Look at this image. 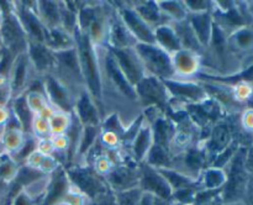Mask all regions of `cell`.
<instances>
[{
    "label": "cell",
    "instance_id": "4316f807",
    "mask_svg": "<svg viewBox=\"0 0 253 205\" xmlns=\"http://www.w3.org/2000/svg\"><path fill=\"white\" fill-rule=\"evenodd\" d=\"M175 64H177L178 69L182 71L183 73H190L197 67V59L189 52H178Z\"/></svg>",
    "mask_w": 253,
    "mask_h": 205
},
{
    "label": "cell",
    "instance_id": "ee69618b",
    "mask_svg": "<svg viewBox=\"0 0 253 205\" xmlns=\"http://www.w3.org/2000/svg\"><path fill=\"white\" fill-rule=\"evenodd\" d=\"M188 6L193 10H205L208 9V4L209 2L207 1H187Z\"/></svg>",
    "mask_w": 253,
    "mask_h": 205
},
{
    "label": "cell",
    "instance_id": "9a60e30c",
    "mask_svg": "<svg viewBox=\"0 0 253 205\" xmlns=\"http://www.w3.org/2000/svg\"><path fill=\"white\" fill-rule=\"evenodd\" d=\"M20 15V22L26 27L27 31L30 32V35H32L34 37H36L39 41H43L44 40V32L42 29L41 22L39 21L35 14H32L29 9H26L25 6H22L19 10Z\"/></svg>",
    "mask_w": 253,
    "mask_h": 205
},
{
    "label": "cell",
    "instance_id": "d6986e66",
    "mask_svg": "<svg viewBox=\"0 0 253 205\" xmlns=\"http://www.w3.org/2000/svg\"><path fill=\"white\" fill-rule=\"evenodd\" d=\"M230 141L229 128L225 125H217L214 128L211 135V140L209 142V148L211 152H221L227 146Z\"/></svg>",
    "mask_w": 253,
    "mask_h": 205
},
{
    "label": "cell",
    "instance_id": "cb8c5ba5",
    "mask_svg": "<svg viewBox=\"0 0 253 205\" xmlns=\"http://www.w3.org/2000/svg\"><path fill=\"white\" fill-rule=\"evenodd\" d=\"M56 57L63 66L67 67V68L72 69V71L74 72L81 69V64H79L78 54H77L76 49H63V51L57 52Z\"/></svg>",
    "mask_w": 253,
    "mask_h": 205
},
{
    "label": "cell",
    "instance_id": "484cf974",
    "mask_svg": "<svg viewBox=\"0 0 253 205\" xmlns=\"http://www.w3.org/2000/svg\"><path fill=\"white\" fill-rule=\"evenodd\" d=\"M40 10H41V14L43 15L44 20L48 24H56L59 21V17H61V11L58 10L56 2L53 1H42L40 2Z\"/></svg>",
    "mask_w": 253,
    "mask_h": 205
},
{
    "label": "cell",
    "instance_id": "74e56055",
    "mask_svg": "<svg viewBox=\"0 0 253 205\" xmlns=\"http://www.w3.org/2000/svg\"><path fill=\"white\" fill-rule=\"evenodd\" d=\"M205 78H210V79H214V81H221V82H236L239 79H253V66L250 69H247L246 72L241 74V76H237V77H231V78H217V77H207Z\"/></svg>",
    "mask_w": 253,
    "mask_h": 205
},
{
    "label": "cell",
    "instance_id": "8992f818",
    "mask_svg": "<svg viewBox=\"0 0 253 205\" xmlns=\"http://www.w3.org/2000/svg\"><path fill=\"white\" fill-rule=\"evenodd\" d=\"M137 91L146 104H157L160 106L166 105L165 86L156 78H143L137 84Z\"/></svg>",
    "mask_w": 253,
    "mask_h": 205
},
{
    "label": "cell",
    "instance_id": "6da1fadb",
    "mask_svg": "<svg viewBox=\"0 0 253 205\" xmlns=\"http://www.w3.org/2000/svg\"><path fill=\"white\" fill-rule=\"evenodd\" d=\"M77 42H78V49H79V64H81V69L83 71L84 77H85L86 82L90 91L95 98H101V82L100 76H99L98 66L95 62V56H94L93 47L90 44V40H89L88 35L81 34L78 32L76 36Z\"/></svg>",
    "mask_w": 253,
    "mask_h": 205
},
{
    "label": "cell",
    "instance_id": "d6a6232c",
    "mask_svg": "<svg viewBox=\"0 0 253 205\" xmlns=\"http://www.w3.org/2000/svg\"><path fill=\"white\" fill-rule=\"evenodd\" d=\"M96 136V127L95 125H86L85 130H84L83 138H82L81 142V153H84L89 147L91 146V143L94 142Z\"/></svg>",
    "mask_w": 253,
    "mask_h": 205
},
{
    "label": "cell",
    "instance_id": "7bdbcfd3",
    "mask_svg": "<svg viewBox=\"0 0 253 205\" xmlns=\"http://www.w3.org/2000/svg\"><path fill=\"white\" fill-rule=\"evenodd\" d=\"M10 94H11V90H10V85H0V108L5 105L7 103L10 98Z\"/></svg>",
    "mask_w": 253,
    "mask_h": 205
},
{
    "label": "cell",
    "instance_id": "8fae6325",
    "mask_svg": "<svg viewBox=\"0 0 253 205\" xmlns=\"http://www.w3.org/2000/svg\"><path fill=\"white\" fill-rule=\"evenodd\" d=\"M26 69H27V57L25 53L19 54L15 58L14 64L11 67V82H10V90L12 94L17 93L24 86L26 81Z\"/></svg>",
    "mask_w": 253,
    "mask_h": 205
},
{
    "label": "cell",
    "instance_id": "f546056e",
    "mask_svg": "<svg viewBox=\"0 0 253 205\" xmlns=\"http://www.w3.org/2000/svg\"><path fill=\"white\" fill-rule=\"evenodd\" d=\"M44 39L47 40V42H48L49 46L62 47V46H64V44L69 43L68 35L58 29L49 30L48 35H46V36H44Z\"/></svg>",
    "mask_w": 253,
    "mask_h": 205
},
{
    "label": "cell",
    "instance_id": "4dcf8cb0",
    "mask_svg": "<svg viewBox=\"0 0 253 205\" xmlns=\"http://www.w3.org/2000/svg\"><path fill=\"white\" fill-rule=\"evenodd\" d=\"M110 179L111 182L118 185H125L135 179V174H133L132 170L127 169V168H119L115 172L111 173Z\"/></svg>",
    "mask_w": 253,
    "mask_h": 205
},
{
    "label": "cell",
    "instance_id": "83f0119b",
    "mask_svg": "<svg viewBox=\"0 0 253 205\" xmlns=\"http://www.w3.org/2000/svg\"><path fill=\"white\" fill-rule=\"evenodd\" d=\"M137 11L141 19L145 22H157L160 19V12H158L157 5L155 2H145L137 7Z\"/></svg>",
    "mask_w": 253,
    "mask_h": 205
},
{
    "label": "cell",
    "instance_id": "44dd1931",
    "mask_svg": "<svg viewBox=\"0 0 253 205\" xmlns=\"http://www.w3.org/2000/svg\"><path fill=\"white\" fill-rule=\"evenodd\" d=\"M71 177L73 178L74 182L82 188V189L86 190V192H93V190H98V188H100V184H99L98 180L93 177L89 172L86 170H71L69 172Z\"/></svg>",
    "mask_w": 253,
    "mask_h": 205
},
{
    "label": "cell",
    "instance_id": "1f68e13d",
    "mask_svg": "<svg viewBox=\"0 0 253 205\" xmlns=\"http://www.w3.org/2000/svg\"><path fill=\"white\" fill-rule=\"evenodd\" d=\"M161 7L165 10L167 14H169L170 16L175 17L178 20H182L185 16L184 7L183 5H180V2L177 1H163L161 2Z\"/></svg>",
    "mask_w": 253,
    "mask_h": 205
},
{
    "label": "cell",
    "instance_id": "c3c4849f",
    "mask_svg": "<svg viewBox=\"0 0 253 205\" xmlns=\"http://www.w3.org/2000/svg\"><path fill=\"white\" fill-rule=\"evenodd\" d=\"M156 205H165V204H162V202H157L156 203Z\"/></svg>",
    "mask_w": 253,
    "mask_h": 205
},
{
    "label": "cell",
    "instance_id": "7402d4cb",
    "mask_svg": "<svg viewBox=\"0 0 253 205\" xmlns=\"http://www.w3.org/2000/svg\"><path fill=\"white\" fill-rule=\"evenodd\" d=\"M172 133V126L165 119H160L155 123V142L157 146L166 148Z\"/></svg>",
    "mask_w": 253,
    "mask_h": 205
},
{
    "label": "cell",
    "instance_id": "d590c367",
    "mask_svg": "<svg viewBox=\"0 0 253 205\" xmlns=\"http://www.w3.org/2000/svg\"><path fill=\"white\" fill-rule=\"evenodd\" d=\"M94 19H95L94 9H91V7H84V9H82L81 15H79V21H81L83 29L88 27L94 21Z\"/></svg>",
    "mask_w": 253,
    "mask_h": 205
},
{
    "label": "cell",
    "instance_id": "e0dca14e",
    "mask_svg": "<svg viewBox=\"0 0 253 205\" xmlns=\"http://www.w3.org/2000/svg\"><path fill=\"white\" fill-rule=\"evenodd\" d=\"M156 40L162 44V47H165L168 51H177L179 52L180 49V42L178 40L177 35L173 31L170 27L168 26H160L156 30L155 35Z\"/></svg>",
    "mask_w": 253,
    "mask_h": 205
},
{
    "label": "cell",
    "instance_id": "7dc6e473",
    "mask_svg": "<svg viewBox=\"0 0 253 205\" xmlns=\"http://www.w3.org/2000/svg\"><path fill=\"white\" fill-rule=\"evenodd\" d=\"M1 22H2V12L0 11V26H1Z\"/></svg>",
    "mask_w": 253,
    "mask_h": 205
},
{
    "label": "cell",
    "instance_id": "d4e9b609",
    "mask_svg": "<svg viewBox=\"0 0 253 205\" xmlns=\"http://www.w3.org/2000/svg\"><path fill=\"white\" fill-rule=\"evenodd\" d=\"M150 130L146 128V130L141 131V132L138 133L137 138H136L135 143H133V152H135V156L137 160L143 158V156L147 152L148 147H150Z\"/></svg>",
    "mask_w": 253,
    "mask_h": 205
},
{
    "label": "cell",
    "instance_id": "b9f144b4",
    "mask_svg": "<svg viewBox=\"0 0 253 205\" xmlns=\"http://www.w3.org/2000/svg\"><path fill=\"white\" fill-rule=\"evenodd\" d=\"M34 147H35V142H34V141H32V140L27 141V142L24 145V147H22L21 150H20L19 152H17L16 157L19 158V160H22V158L27 157V156L30 155V152H31V151L34 150Z\"/></svg>",
    "mask_w": 253,
    "mask_h": 205
},
{
    "label": "cell",
    "instance_id": "ac0fdd59",
    "mask_svg": "<svg viewBox=\"0 0 253 205\" xmlns=\"http://www.w3.org/2000/svg\"><path fill=\"white\" fill-rule=\"evenodd\" d=\"M175 35H177L180 43L187 46V48L194 49V51H198L200 48L199 40H198L194 30L192 29L190 24H188V22H180V24H178L177 29H175Z\"/></svg>",
    "mask_w": 253,
    "mask_h": 205
},
{
    "label": "cell",
    "instance_id": "9c48e42d",
    "mask_svg": "<svg viewBox=\"0 0 253 205\" xmlns=\"http://www.w3.org/2000/svg\"><path fill=\"white\" fill-rule=\"evenodd\" d=\"M105 63H106V69H108L109 74H110L114 83L118 85V88L120 89L125 95L130 96V98H135V90H133L132 85L127 82L126 77L124 76L123 71H121L120 67H119L114 54H108V56H106Z\"/></svg>",
    "mask_w": 253,
    "mask_h": 205
},
{
    "label": "cell",
    "instance_id": "bcb514c9",
    "mask_svg": "<svg viewBox=\"0 0 253 205\" xmlns=\"http://www.w3.org/2000/svg\"><path fill=\"white\" fill-rule=\"evenodd\" d=\"M6 188H7L6 182H5V180L0 179V197H1V195L4 194L5 190H6Z\"/></svg>",
    "mask_w": 253,
    "mask_h": 205
},
{
    "label": "cell",
    "instance_id": "8d00e7d4",
    "mask_svg": "<svg viewBox=\"0 0 253 205\" xmlns=\"http://www.w3.org/2000/svg\"><path fill=\"white\" fill-rule=\"evenodd\" d=\"M162 173L165 174V177H168V179L173 182V184L177 185V187H185V185L189 184V180L183 177V175L178 174V173L170 172V170H163Z\"/></svg>",
    "mask_w": 253,
    "mask_h": 205
},
{
    "label": "cell",
    "instance_id": "2e32d148",
    "mask_svg": "<svg viewBox=\"0 0 253 205\" xmlns=\"http://www.w3.org/2000/svg\"><path fill=\"white\" fill-rule=\"evenodd\" d=\"M77 108H78L79 118H81V120L84 123H86V125H95V123H98V111H96L95 106L91 103L88 94H82L81 99H79L78 104H77Z\"/></svg>",
    "mask_w": 253,
    "mask_h": 205
},
{
    "label": "cell",
    "instance_id": "f1b7e54d",
    "mask_svg": "<svg viewBox=\"0 0 253 205\" xmlns=\"http://www.w3.org/2000/svg\"><path fill=\"white\" fill-rule=\"evenodd\" d=\"M168 162H169V160H168V155L167 152H166V148L157 145H155L151 148L150 153H148V163H150V164L163 165Z\"/></svg>",
    "mask_w": 253,
    "mask_h": 205
},
{
    "label": "cell",
    "instance_id": "4fadbf2b",
    "mask_svg": "<svg viewBox=\"0 0 253 205\" xmlns=\"http://www.w3.org/2000/svg\"><path fill=\"white\" fill-rule=\"evenodd\" d=\"M46 86L49 93V96H51V99L56 105H58L63 110H69L71 109V101H69L68 94H67L63 86L53 77H47Z\"/></svg>",
    "mask_w": 253,
    "mask_h": 205
},
{
    "label": "cell",
    "instance_id": "5b68a950",
    "mask_svg": "<svg viewBox=\"0 0 253 205\" xmlns=\"http://www.w3.org/2000/svg\"><path fill=\"white\" fill-rule=\"evenodd\" d=\"M244 152H239L232 162L231 174H230L229 184L226 188L227 199H237L241 197L246 188V173L244 169Z\"/></svg>",
    "mask_w": 253,
    "mask_h": 205
},
{
    "label": "cell",
    "instance_id": "3957f363",
    "mask_svg": "<svg viewBox=\"0 0 253 205\" xmlns=\"http://www.w3.org/2000/svg\"><path fill=\"white\" fill-rule=\"evenodd\" d=\"M0 41L2 47L9 49L14 56H19L25 49V36L22 25L12 11L2 12V22L0 26Z\"/></svg>",
    "mask_w": 253,
    "mask_h": 205
},
{
    "label": "cell",
    "instance_id": "30bf717a",
    "mask_svg": "<svg viewBox=\"0 0 253 205\" xmlns=\"http://www.w3.org/2000/svg\"><path fill=\"white\" fill-rule=\"evenodd\" d=\"M165 85L174 94L175 96L184 99H190V100L199 101L204 96V91L199 85L193 83H179V82H172L166 79Z\"/></svg>",
    "mask_w": 253,
    "mask_h": 205
},
{
    "label": "cell",
    "instance_id": "e575fe53",
    "mask_svg": "<svg viewBox=\"0 0 253 205\" xmlns=\"http://www.w3.org/2000/svg\"><path fill=\"white\" fill-rule=\"evenodd\" d=\"M36 177H39L37 172H35V170H32L31 168L29 167H24L19 170V173H17L16 183H19V184H24V183L31 182V180Z\"/></svg>",
    "mask_w": 253,
    "mask_h": 205
},
{
    "label": "cell",
    "instance_id": "60d3db41",
    "mask_svg": "<svg viewBox=\"0 0 253 205\" xmlns=\"http://www.w3.org/2000/svg\"><path fill=\"white\" fill-rule=\"evenodd\" d=\"M252 39H253L252 32L247 31V30H244V31L237 34V42H239L241 46H247V44L251 43Z\"/></svg>",
    "mask_w": 253,
    "mask_h": 205
},
{
    "label": "cell",
    "instance_id": "7c38bea8",
    "mask_svg": "<svg viewBox=\"0 0 253 205\" xmlns=\"http://www.w3.org/2000/svg\"><path fill=\"white\" fill-rule=\"evenodd\" d=\"M30 57L39 71H46L52 63V54L41 42H31L29 48Z\"/></svg>",
    "mask_w": 253,
    "mask_h": 205
},
{
    "label": "cell",
    "instance_id": "f6af8a7d",
    "mask_svg": "<svg viewBox=\"0 0 253 205\" xmlns=\"http://www.w3.org/2000/svg\"><path fill=\"white\" fill-rule=\"evenodd\" d=\"M249 198L253 204V178L249 182Z\"/></svg>",
    "mask_w": 253,
    "mask_h": 205
},
{
    "label": "cell",
    "instance_id": "ab89813d",
    "mask_svg": "<svg viewBox=\"0 0 253 205\" xmlns=\"http://www.w3.org/2000/svg\"><path fill=\"white\" fill-rule=\"evenodd\" d=\"M202 155L197 151H192V152L188 153L187 158H185V162H187L188 165L193 168H198L200 164H202Z\"/></svg>",
    "mask_w": 253,
    "mask_h": 205
},
{
    "label": "cell",
    "instance_id": "f35d334b",
    "mask_svg": "<svg viewBox=\"0 0 253 205\" xmlns=\"http://www.w3.org/2000/svg\"><path fill=\"white\" fill-rule=\"evenodd\" d=\"M212 41H214V44L219 49H221L225 44V37L224 35H222V31L219 29V26L215 24L214 26H212Z\"/></svg>",
    "mask_w": 253,
    "mask_h": 205
},
{
    "label": "cell",
    "instance_id": "5bb4252c",
    "mask_svg": "<svg viewBox=\"0 0 253 205\" xmlns=\"http://www.w3.org/2000/svg\"><path fill=\"white\" fill-rule=\"evenodd\" d=\"M192 29L194 30L198 40L202 43L207 44L211 36V21L209 14H195L192 17Z\"/></svg>",
    "mask_w": 253,
    "mask_h": 205
},
{
    "label": "cell",
    "instance_id": "ba28073f",
    "mask_svg": "<svg viewBox=\"0 0 253 205\" xmlns=\"http://www.w3.org/2000/svg\"><path fill=\"white\" fill-rule=\"evenodd\" d=\"M142 185L146 189L156 192L161 197L167 198L169 195L168 182L150 165H143L142 168Z\"/></svg>",
    "mask_w": 253,
    "mask_h": 205
},
{
    "label": "cell",
    "instance_id": "52a82bcc",
    "mask_svg": "<svg viewBox=\"0 0 253 205\" xmlns=\"http://www.w3.org/2000/svg\"><path fill=\"white\" fill-rule=\"evenodd\" d=\"M123 19L127 24L128 29L133 32L138 40L147 44H153L156 42V37L151 29L148 27L147 22L143 21L140 17L137 12L132 11V10L125 9L123 10Z\"/></svg>",
    "mask_w": 253,
    "mask_h": 205
},
{
    "label": "cell",
    "instance_id": "277c9868",
    "mask_svg": "<svg viewBox=\"0 0 253 205\" xmlns=\"http://www.w3.org/2000/svg\"><path fill=\"white\" fill-rule=\"evenodd\" d=\"M113 52L119 67L123 71L128 83L131 85H137L143 79V68L141 59L130 48H115L113 49Z\"/></svg>",
    "mask_w": 253,
    "mask_h": 205
},
{
    "label": "cell",
    "instance_id": "ffe728a7",
    "mask_svg": "<svg viewBox=\"0 0 253 205\" xmlns=\"http://www.w3.org/2000/svg\"><path fill=\"white\" fill-rule=\"evenodd\" d=\"M14 113L16 115V119L19 120V123L24 126L25 130H30V127H31L32 115L29 109V105H27L26 96L22 95L15 99Z\"/></svg>",
    "mask_w": 253,
    "mask_h": 205
},
{
    "label": "cell",
    "instance_id": "681fc988",
    "mask_svg": "<svg viewBox=\"0 0 253 205\" xmlns=\"http://www.w3.org/2000/svg\"><path fill=\"white\" fill-rule=\"evenodd\" d=\"M1 145H2V143H0V148H1Z\"/></svg>",
    "mask_w": 253,
    "mask_h": 205
},
{
    "label": "cell",
    "instance_id": "603a6c76",
    "mask_svg": "<svg viewBox=\"0 0 253 205\" xmlns=\"http://www.w3.org/2000/svg\"><path fill=\"white\" fill-rule=\"evenodd\" d=\"M111 39H113L114 46L116 48L120 47H128L132 42V36L127 32V30L120 24V22H115L111 30Z\"/></svg>",
    "mask_w": 253,
    "mask_h": 205
},
{
    "label": "cell",
    "instance_id": "7a4b0ae2",
    "mask_svg": "<svg viewBox=\"0 0 253 205\" xmlns=\"http://www.w3.org/2000/svg\"><path fill=\"white\" fill-rule=\"evenodd\" d=\"M136 51L143 61L145 66L156 76L167 78L174 73V67L166 51L155 44L138 43L136 44Z\"/></svg>",
    "mask_w": 253,
    "mask_h": 205
},
{
    "label": "cell",
    "instance_id": "836d02e7",
    "mask_svg": "<svg viewBox=\"0 0 253 205\" xmlns=\"http://www.w3.org/2000/svg\"><path fill=\"white\" fill-rule=\"evenodd\" d=\"M224 174H222V172H220V170H216V169H211L209 170V172L207 173V178H205V180H207V184L208 187H217V185L221 184L222 182H224Z\"/></svg>",
    "mask_w": 253,
    "mask_h": 205
}]
</instances>
